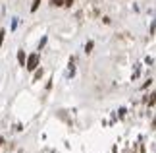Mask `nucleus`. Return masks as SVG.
<instances>
[{
	"label": "nucleus",
	"instance_id": "obj_1",
	"mask_svg": "<svg viewBox=\"0 0 156 153\" xmlns=\"http://www.w3.org/2000/svg\"><path fill=\"white\" fill-rule=\"evenodd\" d=\"M37 66H39V54H31V56L27 58V70H37Z\"/></svg>",
	"mask_w": 156,
	"mask_h": 153
},
{
	"label": "nucleus",
	"instance_id": "obj_2",
	"mask_svg": "<svg viewBox=\"0 0 156 153\" xmlns=\"http://www.w3.org/2000/svg\"><path fill=\"white\" fill-rule=\"evenodd\" d=\"M17 60H20V64H25V54H23V51L17 52Z\"/></svg>",
	"mask_w": 156,
	"mask_h": 153
},
{
	"label": "nucleus",
	"instance_id": "obj_3",
	"mask_svg": "<svg viewBox=\"0 0 156 153\" xmlns=\"http://www.w3.org/2000/svg\"><path fill=\"white\" fill-rule=\"evenodd\" d=\"M39 4H41V0H35V2H33V6H31V12H37Z\"/></svg>",
	"mask_w": 156,
	"mask_h": 153
},
{
	"label": "nucleus",
	"instance_id": "obj_4",
	"mask_svg": "<svg viewBox=\"0 0 156 153\" xmlns=\"http://www.w3.org/2000/svg\"><path fill=\"white\" fill-rule=\"evenodd\" d=\"M52 6H64V0H52Z\"/></svg>",
	"mask_w": 156,
	"mask_h": 153
},
{
	"label": "nucleus",
	"instance_id": "obj_5",
	"mask_svg": "<svg viewBox=\"0 0 156 153\" xmlns=\"http://www.w3.org/2000/svg\"><path fill=\"white\" fill-rule=\"evenodd\" d=\"M4 35H6V31L2 29V31H0V47H2V43H4Z\"/></svg>",
	"mask_w": 156,
	"mask_h": 153
},
{
	"label": "nucleus",
	"instance_id": "obj_6",
	"mask_svg": "<svg viewBox=\"0 0 156 153\" xmlns=\"http://www.w3.org/2000/svg\"><path fill=\"white\" fill-rule=\"evenodd\" d=\"M41 76H43V70H37V72H35V79H39Z\"/></svg>",
	"mask_w": 156,
	"mask_h": 153
},
{
	"label": "nucleus",
	"instance_id": "obj_7",
	"mask_svg": "<svg viewBox=\"0 0 156 153\" xmlns=\"http://www.w3.org/2000/svg\"><path fill=\"white\" fill-rule=\"evenodd\" d=\"M71 2H73V0H64V6H71Z\"/></svg>",
	"mask_w": 156,
	"mask_h": 153
},
{
	"label": "nucleus",
	"instance_id": "obj_8",
	"mask_svg": "<svg viewBox=\"0 0 156 153\" xmlns=\"http://www.w3.org/2000/svg\"><path fill=\"white\" fill-rule=\"evenodd\" d=\"M2 143H4V138H2V136H0V145H2Z\"/></svg>",
	"mask_w": 156,
	"mask_h": 153
}]
</instances>
